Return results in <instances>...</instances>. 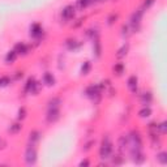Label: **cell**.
<instances>
[{"label":"cell","mask_w":167,"mask_h":167,"mask_svg":"<svg viewBox=\"0 0 167 167\" xmlns=\"http://www.w3.org/2000/svg\"><path fill=\"white\" fill-rule=\"evenodd\" d=\"M138 114H140V116H141V118H149V116L152 115V110L149 109V106H145Z\"/></svg>","instance_id":"cell-14"},{"label":"cell","mask_w":167,"mask_h":167,"mask_svg":"<svg viewBox=\"0 0 167 167\" xmlns=\"http://www.w3.org/2000/svg\"><path fill=\"white\" fill-rule=\"evenodd\" d=\"M38 82L34 80V78H29L28 82H26V86H25V89L26 92H29V93H36V87H38Z\"/></svg>","instance_id":"cell-7"},{"label":"cell","mask_w":167,"mask_h":167,"mask_svg":"<svg viewBox=\"0 0 167 167\" xmlns=\"http://www.w3.org/2000/svg\"><path fill=\"white\" fill-rule=\"evenodd\" d=\"M153 3H154V0H146V2H145V4H144V8H146V9H148V8L150 7Z\"/></svg>","instance_id":"cell-24"},{"label":"cell","mask_w":167,"mask_h":167,"mask_svg":"<svg viewBox=\"0 0 167 167\" xmlns=\"http://www.w3.org/2000/svg\"><path fill=\"white\" fill-rule=\"evenodd\" d=\"M128 87L131 90H136V87H137V77L136 76H131L129 77V80H128Z\"/></svg>","instance_id":"cell-12"},{"label":"cell","mask_w":167,"mask_h":167,"mask_svg":"<svg viewBox=\"0 0 167 167\" xmlns=\"http://www.w3.org/2000/svg\"><path fill=\"white\" fill-rule=\"evenodd\" d=\"M61 17H63L65 21L72 20L75 17V8H73V5H67L64 9L61 11Z\"/></svg>","instance_id":"cell-4"},{"label":"cell","mask_w":167,"mask_h":167,"mask_svg":"<svg viewBox=\"0 0 167 167\" xmlns=\"http://www.w3.org/2000/svg\"><path fill=\"white\" fill-rule=\"evenodd\" d=\"M114 71H116L118 75H121L123 73V64H118L116 67H114Z\"/></svg>","instance_id":"cell-23"},{"label":"cell","mask_w":167,"mask_h":167,"mask_svg":"<svg viewBox=\"0 0 167 167\" xmlns=\"http://www.w3.org/2000/svg\"><path fill=\"white\" fill-rule=\"evenodd\" d=\"M8 84H11V78L8 76H2L0 77V86H7Z\"/></svg>","instance_id":"cell-18"},{"label":"cell","mask_w":167,"mask_h":167,"mask_svg":"<svg viewBox=\"0 0 167 167\" xmlns=\"http://www.w3.org/2000/svg\"><path fill=\"white\" fill-rule=\"evenodd\" d=\"M38 140H39V133H38V132H33V135L30 133V141H31V144L37 142Z\"/></svg>","instance_id":"cell-19"},{"label":"cell","mask_w":167,"mask_h":167,"mask_svg":"<svg viewBox=\"0 0 167 167\" xmlns=\"http://www.w3.org/2000/svg\"><path fill=\"white\" fill-rule=\"evenodd\" d=\"M86 94L89 95V97H92V98H94V97H97V95H99L101 94V90H99V86H90V87H87L86 89Z\"/></svg>","instance_id":"cell-8"},{"label":"cell","mask_w":167,"mask_h":167,"mask_svg":"<svg viewBox=\"0 0 167 167\" xmlns=\"http://www.w3.org/2000/svg\"><path fill=\"white\" fill-rule=\"evenodd\" d=\"M142 14H144L142 9H140V11H137V12H135L133 14H132V17H131V25H132V28H133V30H136L140 26V24H141Z\"/></svg>","instance_id":"cell-3"},{"label":"cell","mask_w":167,"mask_h":167,"mask_svg":"<svg viewBox=\"0 0 167 167\" xmlns=\"http://www.w3.org/2000/svg\"><path fill=\"white\" fill-rule=\"evenodd\" d=\"M42 33H43V29H42V26L39 24H33L31 25V28H30V36H33L34 38H38L42 36Z\"/></svg>","instance_id":"cell-5"},{"label":"cell","mask_w":167,"mask_h":167,"mask_svg":"<svg viewBox=\"0 0 167 167\" xmlns=\"http://www.w3.org/2000/svg\"><path fill=\"white\" fill-rule=\"evenodd\" d=\"M94 2H95V0H77V5H78V8H80V9H84V8L89 7Z\"/></svg>","instance_id":"cell-13"},{"label":"cell","mask_w":167,"mask_h":167,"mask_svg":"<svg viewBox=\"0 0 167 167\" xmlns=\"http://www.w3.org/2000/svg\"><path fill=\"white\" fill-rule=\"evenodd\" d=\"M43 82H45L46 85H48V86L55 85V77L52 76V73L46 72L45 75H43Z\"/></svg>","instance_id":"cell-9"},{"label":"cell","mask_w":167,"mask_h":167,"mask_svg":"<svg viewBox=\"0 0 167 167\" xmlns=\"http://www.w3.org/2000/svg\"><path fill=\"white\" fill-rule=\"evenodd\" d=\"M28 51H29V48H28V46L25 45V43H19V45L16 46V52L17 54H28Z\"/></svg>","instance_id":"cell-11"},{"label":"cell","mask_w":167,"mask_h":167,"mask_svg":"<svg viewBox=\"0 0 167 167\" xmlns=\"http://www.w3.org/2000/svg\"><path fill=\"white\" fill-rule=\"evenodd\" d=\"M59 119V109H48V112H47V120L51 123H54Z\"/></svg>","instance_id":"cell-6"},{"label":"cell","mask_w":167,"mask_h":167,"mask_svg":"<svg viewBox=\"0 0 167 167\" xmlns=\"http://www.w3.org/2000/svg\"><path fill=\"white\" fill-rule=\"evenodd\" d=\"M112 153V144L109 138H106V141H103V144L101 145V149H99V155L101 158H110Z\"/></svg>","instance_id":"cell-2"},{"label":"cell","mask_w":167,"mask_h":167,"mask_svg":"<svg viewBox=\"0 0 167 167\" xmlns=\"http://www.w3.org/2000/svg\"><path fill=\"white\" fill-rule=\"evenodd\" d=\"M25 118H26V110L25 107H21L19 110V119H25Z\"/></svg>","instance_id":"cell-22"},{"label":"cell","mask_w":167,"mask_h":167,"mask_svg":"<svg viewBox=\"0 0 167 167\" xmlns=\"http://www.w3.org/2000/svg\"><path fill=\"white\" fill-rule=\"evenodd\" d=\"M16 58H17V52L16 51H11V52H8L5 60H7V63H13V61L16 60Z\"/></svg>","instance_id":"cell-15"},{"label":"cell","mask_w":167,"mask_h":167,"mask_svg":"<svg viewBox=\"0 0 167 167\" xmlns=\"http://www.w3.org/2000/svg\"><path fill=\"white\" fill-rule=\"evenodd\" d=\"M152 101H153L152 93H144L141 95V103L144 104V106H149V104L152 103Z\"/></svg>","instance_id":"cell-10"},{"label":"cell","mask_w":167,"mask_h":167,"mask_svg":"<svg viewBox=\"0 0 167 167\" xmlns=\"http://www.w3.org/2000/svg\"><path fill=\"white\" fill-rule=\"evenodd\" d=\"M25 161L28 164H34L37 161V149L34 146V144L29 145L28 149L25 152Z\"/></svg>","instance_id":"cell-1"},{"label":"cell","mask_w":167,"mask_h":167,"mask_svg":"<svg viewBox=\"0 0 167 167\" xmlns=\"http://www.w3.org/2000/svg\"><path fill=\"white\" fill-rule=\"evenodd\" d=\"M166 155H167V154H166L164 152H161L159 154L157 155V159L162 164H166V163H167V157H166Z\"/></svg>","instance_id":"cell-16"},{"label":"cell","mask_w":167,"mask_h":167,"mask_svg":"<svg viewBox=\"0 0 167 167\" xmlns=\"http://www.w3.org/2000/svg\"><path fill=\"white\" fill-rule=\"evenodd\" d=\"M128 50H129V45L127 43V45H124V46H123V48H120V50H119V54H118V56H119V58L125 56V55H127V52H128Z\"/></svg>","instance_id":"cell-17"},{"label":"cell","mask_w":167,"mask_h":167,"mask_svg":"<svg viewBox=\"0 0 167 167\" xmlns=\"http://www.w3.org/2000/svg\"><path fill=\"white\" fill-rule=\"evenodd\" d=\"M2 144H5V142L3 141V140H2V138H0V145H2Z\"/></svg>","instance_id":"cell-25"},{"label":"cell","mask_w":167,"mask_h":167,"mask_svg":"<svg viewBox=\"0 0 167 167\" xmlns=\"http://www.w3.org/2000/svg\"><path fill=\"white\" fill-rule=\"evenodd\" d=\"M20 129H21V125L20 124H13V125L9 127V132H12V133H17Z\"/></svg>","instance_id":"cell-21"},{"label":"cell","mask_w":167,"mask_h":167,"mask_svg":"<svg viewBox=\"0 0 167 167\" xmlns=\"http://www.w3.org/2000/svg\"><path fill=\"white\" fill-rule=\"evenodd\" d=\"M90 63H89V61H86V63L82 65V73L84 75H87V73H89V71H90Z\"/></svg>","instance_id":"cell-20"}]
</instances>
